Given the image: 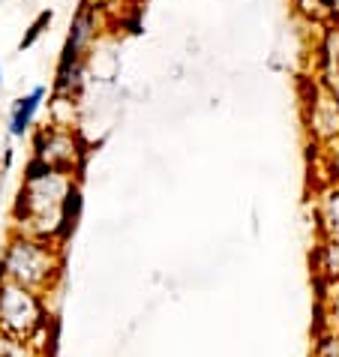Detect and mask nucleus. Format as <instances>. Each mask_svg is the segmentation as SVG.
I'll return each mask as SVG.
<instances>
[{"mask_svg":"<svg viewBox=\"0 0 339 357\" xmlns=\"http://www.w3.org/2000/svg\"><path fill=\"white\" fill-rule=\"evenodd\" d=\"M91 27H93V18H91V9H82L73 24V33L66 39V48H63V57H61V69H57V87L66 84L69 78V69L78 66V54H82V48L87 43V36H91Z\"/></svg>","mask_w":339,"mask_h":357,"instance_id":"nucleus-4","label":"nucleus"},{"mask_svg":"<svg viewBox=\"0 0 339 357\" xmlns=\"http://www.w3.org/2000/svg\"><path fill=\"white\" fill-rule=\"evenodd\" d=\"M333 315H336V324H339V301L333 303Z\"/></svg>","mask_w":339,"mask_h":357,"instance_id":"nucleus-8","label":"nucleus"},{"mask_svg":"<svg viewBox=\"0 0 339 357\" xmlns=\"http://www.w3.org/2000/svg\"><path fill=\"white\" fill-rule=\"evenodd\" d=\"M82 190L73 183L66 190L63 195V207H61V241H66L69 234L75 231V225H78V216H82Z\"/></svg>","mask_w":339,"mask_h":357,"instance_id":"nucleus-6","label":"nucleus"},{"mask_svg":"<svg viewBox=\"0 0 339 357\" xmlns=\"http://www.w3.org/2000/svg\"><path fill=\"white\" fill-rule=\"evenodd\" d=\"M0 84H3V69H0Z\"/></svg>","mask_w":339,"mask_h":357,"instance_id":"nucleus-9","label":"nucleus"},{"mask_svg":"<svg viewBox=\"0 0 339 357\" xmlns=\"http://www.w3.org/2000/svg\"><path fill=\"white\" fill-rule=\"evenodd\" d=\"M69 186L73 183L61 172H52L45 162L33 160L27 165L24 186L18 192V207H15L18 222L31 228L27 237H39V241L48 243L61 241V207Z\"/></svg>","mask_w":339,"mask_h":357,"instance_id":"nucleus-1","label":"nucleus"},{"mask_svg":"<svg viewBox=\"0 0 339 357\" xmlns=\"http://www.w3.org/2000/svg\"><path fill=\"white\" fill-rule=\"evenodd\" d=\"M48 22H52V9H45V13H39V18H36V22H33L31 27H27L24 39H22V43H18V48H22V52H24V48H31V45L36 43V39H39V33H43V27H45Z\"/></svg>","mask_w":339,"mask_h":357,"instance_id":"nucleus-7","label":"nucleus"},{"mask_svg":"<svg viewBox=\"0 0 339 357\" xmlns=\"http://www.w3.org/2000/svg\"><path fill=\"white\" fill-rule=\"evenodd\" d=\"M57 273H61V255L54 243L27 234H18L6 243L3 259H0V280L43 294L45 289H52Z\"/></svg>","mask_w":339,"mask_h":357,"instance_id":"nucleus-2","label":"nucleus"},{"mask_svg":"<svg viewBox=\"0 0 339 357\" xmlns=\"http://www.w3.org/2000/svg\"><path fill=\"white\" fill-rule=\"evenodd\" d=\"M48 327V310L43 294L24 285L0 280V333L15 342L31 345Z\"/></svg>","mask_w":339,"mask_h":357,"instance_id":"nucleus-3","label":"nucleus"},{"mask_svg":"<svg viewBox=\"0 0 339 357\" xmlns=\"http://www.w3.org/2000/svg\"><path fill=\"white\" fill-rule=\"evenodd\" d=\"M43 99H45V87H33L27 96L15 99L13 114H9V135H13V138H24V132L33 126V117L39 112V105H43Z\"/></svg>","mask_w":339,"mask_h":357,"instance_id":"nucleus-5","label":"nucleus"}]
</instances>
